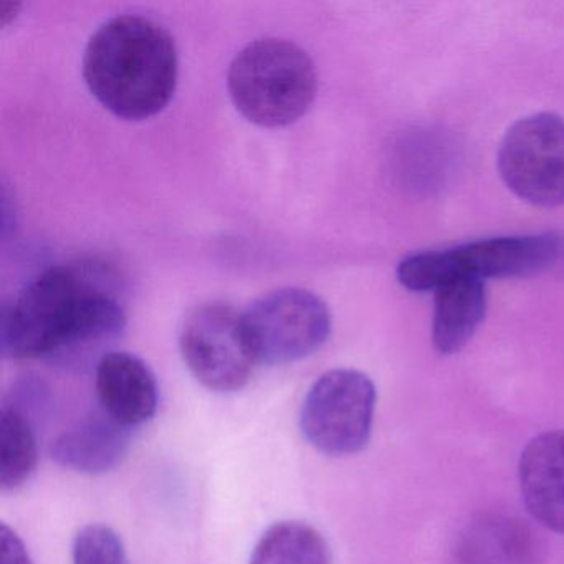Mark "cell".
<instances>
[{
	"label": "cell",
	"mask_w": 564,
	"mask_h": 564,
	"mask_svg": "<svg viewBox=\"0 0 564 564\" xmlns=\"http://www.w3.org/2000/svg\"><path fill=\"white\" fill-rule=\"evenodd\" d=\"M177 67L170 32L141 15H121L101 25L84 57L91 94L124 120H147L164 110L176 91Z\"/></svg>",
	"instance_id": "obj_1"
},
{
	"label": "cell",
	"mask_w": 564,
	"mask_h": 564,
	"mask_svg": "<svg viewBox=\"0 0 564 564\" xmlns=\"http://www.w3.org/2000/svg\"><path fill=\"white\" fill-rule=\"evenodd\" d=\"M227 85L247 120L259 127H286L300 120L315 100V65L293 42L260 39L234 58Z\"/></svg>",
	"instance_id": "obj_2"
},
{
	"label": "cell",
	"mask_w": 564,
	"mask_h": 564,
	"mask_svg": "<svg viewBox=\"0 0 564 564\" xmlns=\"http://www.w3.org/2000/svg\"><path fill=\"white\" fill-rule=\"evenodd\" d=\"M563 247V237L554 232L475 240L405 257L399 263L398 279L414 292H435L460 276L485 280L531 275L556 262Z\"/></svg>",
	"instance_id": "obj_3"
},
{
	"label": "cell",
	"mask_w": 564,
	"mask_h": 564,
	"mask_svg": "<svg viewBox=\"0 0 564 564\" xmlns=\"http://www.w3.org/2000/svg\"><path fill=\"white\" fill-rule=\"evenodd\" d=\"M90 285L80 272L64 265L45 270L32 280L6 308L0 329L2 355L52 361Z\"/></svg>",
	"instance_id": "obj_4"
},
{
	"label": "cell",
	"mask_w": 564,
	"mask_h": 564,
	"mask_svg": "<svg viewBox=\"0 0 564 564\" xmlns=\"http://www.w3.org/2000/svg\"><path fill=\"white\" fill-rule=\"evenodd\" d=\"M240 326L256 365H289L325 345L332 333V313L308 290L280 289L240 312Z\"/></svg>",
	"instance_id": "obj_5"
},
{
	"label": "cell",
	"mask_w": 564,
	"mask_h": 564,
	"mask_svg": "<svg viewBox=\"0 0 564 564\" xmlns=\"http://www.w3.org/2000/svg\"><path fill=\"white\" fill-rule=\"evenodd\" d=\"M375 382L358 369H332L319 376L300 412V429L312 447L328 457L361 452L375 422Z\"/></svg>",
	"instance_id": "obj_6"
},
{
	"label": "cell",
	"mask_w": 564,
	"mask_h": 564,
	"mask_svg": "<svg viewBox=\"0 0 564 564\" xmlns=\"http://www.w3.org/2000/svg\"><path fill=\"white\" fill-rule=\"evenodd\" d=\"M498 170L520 199L541 207L563 204V118L536 113L518 120L501 141Z\"/></svg>",
	"instance_id": "obj_7"
},
{
	"label": "cell",
	"mask_w": 564,
	"mask_h": 564,
	"mask_svg": "<svg viewBox=\"0 0 564 564\" xmlns=\"http://www.w3.org/2000/svg\"><path fill=\"white\" fill-rule=\"evenodd\" d=\"M181 352L194 378L214 392H236L252 378L240 313L224 303L197 306L181 332Z\"/></svg>",
	"instance_id": "obj_8"
},
{
	"label": "cell",
	"mask_w": 564,
	"mask_h": 564,
	"mask_svg": "<svg viewBox=\"0 0 564 564\" xmlns=\"http://www.w3.org/2000/svg\"><path fill=\"white\" fill-rule=\"evenodd\" d=\"M101 411L133 429L151 421L160 404V388L150 366L124 351H110L95 368Z\"/></svg>",
	"instance_id": "obj_9"
},
{
	"label": "cell",
	"mask_w": 564,
	"mask_h": 564,
	"mask_svg": "<svg viewBox=\"0 0 564 564\" xmlns=\"http://www.w3.org/2000/svg\"><path fill=\"white\" fill-rule=\"evenodd\" d=\"M521 497L543 527L564 534V431L536 435L521 452Z\"/></svg>",
	"instance_id": "obj_10"
},
{
	"label": "cell",
	"mask_w": 564,
	"mask_h": 564,
	"mask_svg": "<svg viewBox=\"0 0 564 564\" xmlns=\"http://www.w3.org/2000/svg\"><path fill=\"white\" fill-rule=\"evenodd\" d=\"M130 447L131 429L100 411L62 432L52 442L51 455L68 470L98 475L117 468Z\"/></svg>",
	"instance_id": "obj_11"
},
{
	"label": "cell",
	"mask_w": 564,
	"mask_h": 564,
	"mask_svg": "<svg viewBox=\"0 0 564 564\" xmlns=\"http://www.w3.org/2000/svg\"><path fill=\"white\" fill-rule=\"evenodd\" d=\"M487 293L480 279L460 276L435 290L432 341L442 355L460 351L481 325Z\"/></svg>",
	"instance_id": "obj_12"
},
{
	"label": "cell",
	"mask_w": 564,
	"mask_h": 564,
	"mask_svg": "<svg viewBox=\"0 0 564 564\" xmlns=\"http://www.w3.org/2000/svg\"><path fill=\"white\" fill-rule=\"evenodd\" d=\"M39 462L37 435L28 411L9 401L0 411V487L15 490L34 475Z\"/></svg>",
	"instance_id": "obj_13"
},
{
	"label": "cell",
	"mask_w": 564,
	"mask_h": 564,
	"mask_svg": "<svg viewBox=\"0 0 564 564\" xmlns=\"http://www.w3.org/2000/svg\"><path fill=\"white\" fill-rule=\"evenodd\" d=\"M250 564H332L328 543L303 521H279L260 536Z\"/></svg>",
	"instance_id": "obj_14"
},
{
	"label": "cell",
	"mask_w": 564,
	"mask_h": 564,
	"mask_svg": "<svg viewBox=\"0 0 564 564\" xmlns=\"http://www.w3.org/2000/svg\"><path fill=\"white\" fill-rule=\"evenodd\" d=\"M527 533L511 521H487L467 540L464 564H527Z\"/></svg>",
	"instance_id": "obj_15"
},
{
	"label": "cell",
	"mask_w": 564,
	"mask_h": 564,
	"mask_svg": "<svg viewBox=\"0 0 564 564\" xmlns=\"http://www.w3.org/2000/svg\"><path fill=\"white\" fill-rule=\"evenodd\" d=\"M74 564H130L120 534L107 524L91 523L82 528L72 546Z\"/></svg>",
	"instance_id": "obj_16"
},
{
	"label": "cell",
	"mask_w": 564,
	"mask_h": 564,
	"mask_svg": "<svg viewBox=\"0 0 564 564\" xmlns=\"http://www.w3.org/2000/svg\"><path fill=\"white\" fill-rule=\"evenodd\" d=\"M0 547H2V564H32L31 554L24 541L6 523L0 527Z\"/></svg>",
	"instance_id": "obj_17"
}]
</instances>
